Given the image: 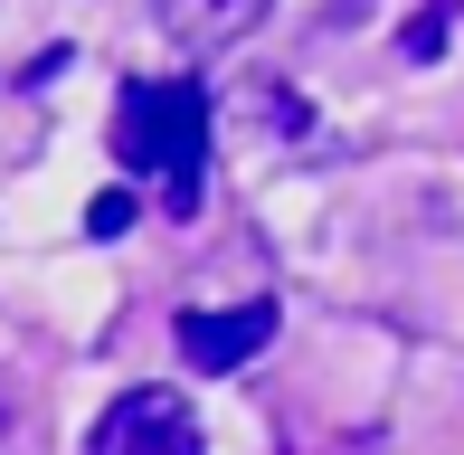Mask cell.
Instances as JSON below:
<instances>
[{"label": "cell", "instance_id": "2", "mask_svg": "<svg viewBox=\"0 0 464 455\" xmlns=\"http://www.w3.org/2000/svg\"><path fill=\"white\" fill-rule=\"evenodd\" d=\"M86 455H199V418L180 389H123L86 427Z\"/></svg>", "mask_w": 464, "mask_h": 455}, {"label": "cell", "instance_id": "7", "mask_svg": "<svg viewBox=\"0 0 464 455\" xmlns=\"http://www.w3.org/2000/svg\"><path fill=\"white\" fill-rule=\"evenodd\" d=\"M0 427H10V399H0Z\"/></svg>", "mask_w": 464, "mask_h": 455}, {"label": "cell", "instance_id": "1", "mask_svg": "<svg viewBox=\"0 0 464 455\" xmlns=\"http://www.w3.org/2000/svg\"><path fill=\"white\" fill-rule=\"evenodd\" d=\"M114 152H123V171H161L171 209H199V161H208V95L189 86V76H161V86H123Z\"/></svg>", "mask_w": 464, "mask_h": 455}, {"label": "cell", "instance_id": "5", "mask_svg": "<svg viewBox=\"0 0 464 455\" xmlns=\"http://www.w3.org/2000/svg\"><path fill=\"white\" fill-rule=\"evenodd\" d=\"M446 29H455V10H446V0H427V10H417L408 29H398V57H408V67H427V57H446Z\"/></svg>", "mask_w": 464, "mask_h": 455}, {"label": "cell", "instance_id": "3", "mask_svg": "<svg viewBox=\"0 0 464 455\" xmlns=\"http://www.w3.org/2000/svg\"><path fill=\"white\" fill-rule=\"evenodd\" d=\"M276 342V304H237V314H180V361L189 370H237Z\"/></svg>", "mask_w": 464, "mask_h": 455}, {"label": "cell", "instance_id": "6", "mask_svg": "<svg viewBox=\"0 0 464 455\" xmlns=\"http://www.w3.org/2000/svg\"><path fill=\"white\" fill-rule=\"evenodd\" d=\"M142 209H133V190H104V199H86V237H123Z\"/></svg>", "mask_w": 464, "mask_h": 455}, {"label": "cell", "instance_id": "4", "mask_svg": "<svg viewBox=\"0 0 464 455\" xmlns=\"http://www.w3.org/2000/svg\"><path fill=\"white\" fill-rule=\"evenodd\" d=\"M266 10H276V0H152L161 38H171V48H199V57L208 48H237Z\"/></svg>", "mask_w": 464, "mask_h": 455}]
</instances>
